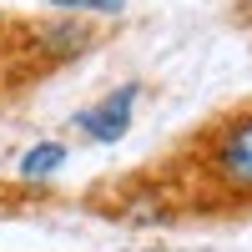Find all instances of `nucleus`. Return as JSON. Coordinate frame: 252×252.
Here are the masks:
<instances>
[{"label": "nucleus", "instance_id": "obj_7", "mask_svg": "<svg viewBox=\"0 0 252 252\" xmlns=\"http://www.w3.org/2000/svg\"><path fill=\"white\" fill-rule=\"evenodd\" d=\"M35 202H46V197H40V192H31V187H5V182H0V217H20V212H31V207Z\"/></svg>", "mask_w": 252, "mask_h": 252}, {"label": "nucleus", "instance_id": "obj_2", "mask_svg": "<svg viewBox=\"0 0 252 252\" xmlns=\"http://www.w3.org/2000/svg\"><path fill=\"white\" fill-rule=\"evenodd\" d=\"M101 46V26L71 15H5V91L31 86L86 61Z\"/></svg>", "mask_w": 252, "mask_h": 252}, {"label": "nucleus", "instance_id": "obj_1", "mask_svg": "<svg viewBox=\"0 0 252 252\" xmlns=\"http://www.w3.org/2000/svg\"><path fill=\"white\" fill-rule=\"evenodd\" d=\"M197 212H252V101L217 111L172 157Z\"/></svg>", "mask_w": 252, "mask_h": 252}, {"label": "nucleus", "instance_id": "obj_8", "mask_svg": "<svg viewBox=\"0 0 252 252\" xmlns=\"http://www.w3.org/2000/svg\"><path fill=\"white\" fill-rule=\"evenodd\" d=\"M0 91H5V15H0Z\"/></svg>", "mask_w": 252, "mask_h": 252}, {"label": "nucleus", "instance_id": "obj_3", "mask_svg": "<svg viewBox=\"0 0 252 252\" xmlns=\"http://www.w3.org/2000/svg\"><path fill=\"white\" fill-rule=\"evenodd\" d=\"M86 207L111 222H126V227H172L197 212V202L172 161L146 166V172H126L106 187H96V192H86Z\"/></svg>", "mask_w": 252, "mask_h": 252}, {"label": "nucleus", "instance_id": "obj_5", "mask_svg": "<svg viewBox=\"0 0 252 252\" xmlns=\"http://www.w3.org/2000/svg\"><path fill=\"white\" fill-rule=\"evenodd\" d=\"M66 161H71V146L61 141V136L35 141V146H26V152H20V161H15V187H31V192H40V187H46Z\"/></svg>", "mask_w": 252, "mask_h": 252}, {"label": "nucleus", "instance_id": "obj_6", "mask_svg": "<svg viewBox=\"0 0 252 252\" xmlns=\"http://www.w3.org/2000/svg\"><path fill=\"white\" fill-rule=\"evenodd\" d=\"M51 15H71V20H91V26H101V20H116L131 10V0H40Z\"/></svg>", "mask_w": 252, "mask_h": 252}, {"label": "nucleus", "instance_id": "obj_4", "mask_svg": "<svg viewBox=\"0 0 252 252\" xmlns=\"http://www.w3.org/2000/svg\"><path fill=\"white\" fill-rule=\"evenodd\" d=\"M141 96H146V81H121V86L101 91L91 106H81V111L71 116V131H76L81 141H91V146H116L126 131H131Z\"/></svg>", "mask_w": 252, "mask_h": 252}]
</instances>
